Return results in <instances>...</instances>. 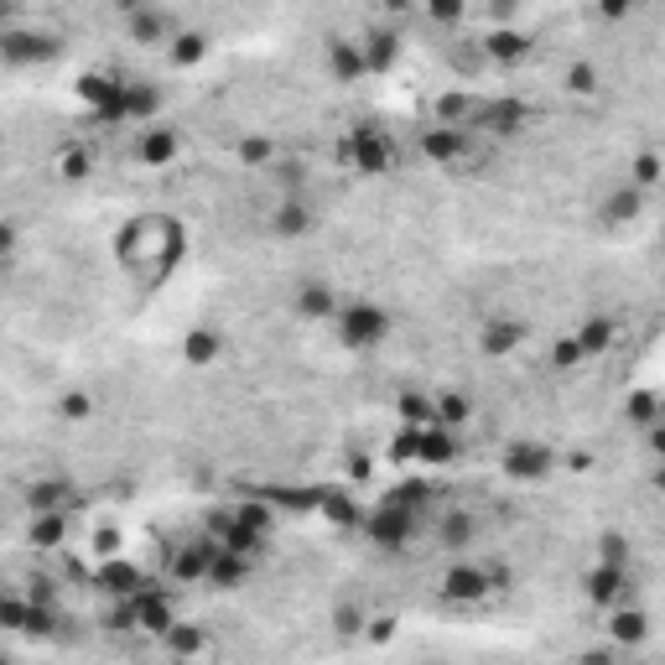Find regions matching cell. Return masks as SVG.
<instances>
[{
  "label": "cell",
  "mask_w": 665,
  "mask_h": 665,
  "mask_svg": "<svg viewBox=\"0 0 665 665\" xmlns=\"http://www.w3.org/2000/svg\"><path fill=\"white\" fill-rule=\"evenodd\" d=\"M338 338L349 343V349H375V343L390 338V312L375 307V302H349V307H338Z\"/></svg>",
  "instance_id": "1"
},
{
  "label": "cell",
  "mask_w": 665,
  "mask_h": 665,
  "mask_svg": "<svg viewBox=\"0 0 665 665\" xmlns=\"http://www.w3.org/2000/svg\"><path fill=\"white\" fill-rule=\"evenodd\" d=\"M338 156H343L354 172H390V167H395L390 136H385V130H375V125H354V136L338 146Z\"/></svg>",
  "instance_id": "2"
},
{
  "label": "cell",
  "mask_w": 665,
  "mask_h": 665,
  "mask_svg": "<svg viewBox=\"0 0 665 665\" xmlns=\"http://www.w3.org/2000/svg\"><path fill=\"white\" fill-rule=\"evenodd\" d=\"M421 156L427 162H437V167H458L463 156H468V136H463V125H427L421 130Z\"/></svg>",
  "instance_id": "3"
},
{
  "label": "cell",
  "mask_w": 665,
  "mask_h": 665,
  "mask_svg": "<svg viewBox=\"0 0 665 665\" xmlns=\"http://www.w3.org/2000/svg\"><path fill=\"white\" fill-rule=\"evenodd\" d=\"M411 510L406 504H395V499H380V510L369 515V536H375L385 551H395V546H406V536H411Z\"/></svg>",
  "instance_id": "4"
},
{
  "label": "cell",
  "mask_w": 665,
  "mask_h": 665,
  "mask_svg": "<svg viewBox=\"0 0 665 665\" xmlns=\"http://www.w3.org/2000/svg\"><path fill=\"white\" fill-rule=\"evenodd\" d=\"M442 593L452 603H478V598H489L494 593V582H489V567H468V562H452L447 577H442Z\"/></svg>",
  "instance_id": "5"
},
{
  "label": "cell",
  "mask_w": 665,
  "mask_h": 665,
  "mask_svg": "<svg viewBox=\"0 0 665 665\" xmlns=\"http://www.w3.org/2000/svg\"><path fill=\"white\" fill-rule=\"evenodd\" d=\"M504 473L520 478V484H536V478L551 473V447L546 442H515L504 452Z\"/></svg>",
  "instance_id": "6"
},
{
  "label": "cell",
  "mask_w": 665,
  "mask_h": 665,
  "mask_svg": "<svg viewBox=\"0 0 665 665\" xmlns=\"http://www.w3.org/2000/svg\"><path fill=\"white\" fill-rule=\"evenodd\" d=\"M130 598H136V624L146 634H167L177 624V608H172V598L162 588H141V593H130Z\"/></svg>",
  "instance_id": "7"
},
{
  "label": "cell",
  "mask_w": 665,
  "mask_h": 665,
  "mask_svg": "<svg viewBox=\"0 0 665 665\" xmlns=\"http://www.w3.org/2000/svg\"><path fill=\"white\" fill-rule=\"evenodd\" d=\"M177 151H182V141H177V130L172 125H146L141 130V146H136V156H141V167H172L177 162Z\"/></svg>",
  "instance_id": "8"
},
{
  "label": "cell",
  "mask_w": 665,
  "mask_h": 665,
  "mask_svg": "<svg viewBox=\"0 0 665 665\" xmlns=\"http://www.w3.org/2000/svg\"><path fill=\"white\" fill-rule=\"evenodd\" d=\"M624 593H629V572H624L619 562H598V567L588 572V598H593L598 608H619Z\"/></svg>",
  "instance_id": "9"
},
{
  "label": "cell",
  "mask_w": 665,
  "mask_h": 665,
  "mask_svg": "<svg viewBox=\"0 0 665 665\" xmlns=\"http://www.w3.org/2000/svg\"><path fill=\"white\" fill-rule=\"evenodd\" d=\"M458 432H452V427H442V421H437V427H416V458L421 463H458Z\"/></svg>",
  "instance_id": "10"
},
{
  "label": "cell",
  "mask_w": 665,
  "mask_h": 665,
  "mask_svg": "<svg viewBox=\"0 0 665 665\" xmlns=\"http://www.w3.org/2000/svg\"><path fill=\"white\" fill-rule=\"evenodd\" d=\"M328 73H333V84H354L359 73H369L364 47L349 42V37H333V42H328Z\"/></svg>",
  "instance_id": "11"
},
{
  "label": "cell",
  "mask_w": 665,
  "mask_h": 665,
  "mask_svg": "<svg viewBox=\"0 0 665 665\" xmlns=\"http://www.w3.org/2000/svg\"><path fill=\"white\" fill-rule=\"evenodd\" d=\"M125 32L136 37L141 47H167L172 42V21L162 16V11H151V6H141L136 16H125Z\"/></svg>",
  "instance_id": "12"
},
{
  "label": "cell",
  "mask_w": 665,
  "mask_h": 665,
  "mask_svg": "<svg viewBox=\"0 0 665 665\" xmlns=\"http://www.w3.org/2000/svg\"><path fill=\"white\" fill-rule=\"evenodd\" d=\"M245 577H250V556L219 546V551H214V562H208V582H214V588H239Z\"/></svg>",
  "instance_id": "13"
},
{
  "label": "cell",
  "mask_w": 665,
  "mask_h": 665,
  "mask_svg": "<svg viewBox=\"0 0 665 665\" xmlns=\"http://www.w3.org/2000/svg\"><path fill=\"white\" fill-rule=\"evenodd\" d=\"M219 354H224V338H219V328H193L188 338H182V359H188L193 369L219 364Z\"/></svg>",
  "instance_id": "14"
},
{
  "label": "cell",
  "mask_w": 665,
  "mask_h": 665,
  "mask_svg": "<svg viewBox=\"0 0 665 665\" xmlns=\"http://www.w3.org/2000/svg\"><path fill=\"white\" fill-rule=\"evenodd\" d=\"M58 52L52 37H37V32H6V63H42Z\"/></svg>",
  "instance_id": "15"
},
{
  "label": "cell",
  "mask_w": 665,
  "mask_h": 665,
  "mask_svg": "<svg viewBox=\"0 0 665 665\" xmlns=\"http://www.w3.org/2000/svg\"><path fill=\"white\" fill-rule=\"evenodd\" d=\"M162 110V89L146 84V78H130L125 84V120H156Z\"/></svg>",
  "instance_id": "16"
},
{
  "label": "cell",
  "mask_w": 665,
  "mask_h": 665,
  "mask_svg": "<svg viewBox=\"0 0 665 665\" xmlns=\"http://www.w3.org/2000/svg\"><path fill=\"white\" fill-rule=\"evenodd\" d=\"M484 52L494 63H520L525 52H530V37L525 32H515V26H499V32H489L484 37Z\"/></svg>",
  "instance_id": "17"
},
{
  "label": "cell",
  "mask_w": 665,
  "mask_h": 665,
  "mask_svg": "<svg viewBox=\"0 0 665 665\" xmlns=\"http://www.w3.org/2000/svg\"><path fill=\"white\" fill-rule=\"evenodd\" d=\"M297 312H302V317H317V323H323V317L333 323V317H338V297H333V286L307 281V286L297 291Z\"/></svg>",
  "instance_id": "18"
},
{
  "label": "cell",
  "mask_w": 665,
  "mask_h": 665,
  "mask_svg": "<svg viewBox=\"0 0 665 665\" xmlns=\"http://www.w3.org/2000/svg\"><path fill=\"white\" fill-rule=\"evenodd\" d=\"M141 567H130V562H104L99 567V588L104 593H115V598H130V593H141Z\"/></svg>",
  "instance_id": "19"
},
{
  "label": "cell",
  "mask_w": 665,
  "mask_h": 665,
  "mask_svg": "<svg viewBox=\"0 0 665 665\" xmlns=\"http://www.w3.org/2000/svg\"><path fill=\"white\" fill-rule=\"evenodd\" d=\"M640 203H645V188H619V193H608V203H603V219L608 224H629V219H640Z\"/></svg>",
  "instance_id": "20"
},
{
  "label": "cell",
  "mask_w": 665,
  "mask_h": 665,
  "mask_svg": "<svg viewBox=\"0 0 665 665\" xmlns=\"http://www.w3.org/2000/svg\"><path fill=\"white\" fill-rule=\"evenodd\" d=\"M395 411H401V421H406V427H437V401H432V395H416V390H406L401 401H395Z\"/></svg>",
  "instance_id": "21"
},
{
  "label": "cell",
  "mask_w": 665,
  "mask_h": 665,
  "mask_svg": "<svg viewBox=\"0 0 665 665\" xmlns=\"http://www.w3.org/2000/svg\"><path fill=\"white\" fill-rule=\"evenodd\" d=\"M276 234H286V239H297V234H307L312 229V208L302 203V198H286L281 208H276Z\"/></svg>",
  "instance_id": "22"
},
{
  "label": "cell",
  "mask_w": 665,
  "mask_h": 665,
  "mask_svg": "<svg viewBox=\"0 0 665 665\" xmlns=\"http://www.w3.org/2000/svg\"><path fill=\"white\" fill-rule=\"evenodd\" d=\"M478 120H484L489 130H504V136H510V130H520L525 110L515 99H494V104H478Z\"/></svg>",
  "instance_id": "23"
},
{
  "label": "cell",
  "mask_w": 665,
  "mask_h": 665,
  "mask_svg": "<svg viewBox=\"0 0 665 665\" xmlns=\"http://www.w3.org/2000/svg\"><path fill=\"white\" fill-rule=\"evenodd\" d=\"M608 629H614L619 645H640L645 634H650V619L640 614V608H624V603H619V608H614V624H608Z\"/></svg>",
  "instance_id": "24"
},
{
  "label": "cell",
  "mask_w": 665,
  "mask_h": 665,
  "mask_svg": "<svg viewBox=\"0 0 665 665\" xmlns=\"http://www.w3.org/2000/svg\"><path fill=\"white\" fill-rule=\"evenodd\" d=\"M167 52H172L177 68H198V63L208 58V37H203V32H177V37L167 42Z\"/></svg>",
  "instance_id": "25"
},
{
  "label": "cell",
  "mask_w": 665,
  "mask_h": 665,
  "mask_svg": "<svg viewBox=\"0 0 665 665\" xmlns=\"http://www.w3.org/2000/svg\"><path fill=\"white\" fill-rule=\"evenodd\" d=\"M577 343H582V354H603L608 343H614V317H588V323L577 328Z\"/></svg>",
  "instance_id": "26"
},
{
  "label": "cell",
  "mask_w": 665,
  "mask_h": 665,
  "mask_svg": "<svg viewBox=\"0 0 665 665\" xmlns=\"http://www.w3.org/2000/svg\"><path fill=\"white\" fill-rule=\"evenodd\" d=\"M63 530H68L63 510H42V515L32 520V546H42V551H52V546H63Z\"/></svg>",
  "instance_id": "27"
},
{
  "label": "cell",
  "mask_w": 665,
  "mask_h": 665,
  "mask_svg": "<svg viewBox=\"0 0 665 665\" xmlns=\"http://www.w3.org/2000/svg\"><path fill=\"white\" fill-rule=\"evenodd\" d=\"M395 52H401V37H395V32H375V37H369V47H364L369 73H385L395 63Z\"/></svg>",
  "instance_id": "28"
},
{
  "label": "cell",
  "mask_w": 665,
  "mask_h": 665,
  "mask_svg": "<svg viewBox=\"0 0 665 665\" xmlns=\"http://www.w3.org/2000/svg\"><path fill=\"white\" fill-rule=\"evenodd\" d=\"M520 338H525V328L510 323V317H504V323H489V328H484V354H510Z\"/></svg>",
  "instance_id": "29"
},
{
  "label": "cell",
  "mask_w": 665,
  "mask_h": 665,
  "mask_svg": "<svg viewBox=\"0 0 665 665\" xmlns=\"http://www.w3.org/2000/svg\"><path fill=\"white\" fill-rule=\"evenodd\" d=\"M468 416H473V401H468V395H458V390L437 395V421H442V427H452V432H458Z\"/></svg>",
  "instance_id": "30"
},
{
  "label": "cell",
  "mask_w": 665,
  "mask_h": 665,
  "mask_svg": "<svg viewBox=\"0 0 665 665\" xmlns=\"http://www.w3.org/2000/svg\"><path fill=\"white\" fill-rule=\"evenodd\" d=\"M63 499H68V489L58 484V478H47V484H32V489H26V504H32V515H42V510H63Z\"/></svg>",
  "instance_id": "31"
},
{
  "label": "cell",
  "mask_w": 665,
  "mask_h": 665,
  "mask_svg": "<svg viewBox=\"0 0 665 665\" xmlns=\"http://www.w3.org/2000/svg\"><path fill=\"white\" fill-rule=\"evenodd\" d=\"M660 177H665V156L660 151H640V156H634V172H629L634 188H655Z\"/></svg>",
  "instance_id": "32"
},
{
  "label": "cell",
  "mask_w": 665,
  "mask_h": 665,
  "mask_svg": "<svg viewBox=\"0 0 665 665\" xmlns=\"http://www.w3.org/2000/svg\"><path fill=\"white\" fill-rule=\"evenodd\" d=\"M478 115V104L468 99V94H442L437 99V120L442 125H463V120H473Z\"/></svg>",
  "instance_id": "33"
},
{
  "label": "cell",
  "mask_w": 665,
  "mask_h": 665,
  "mask_svg": "<svg viewBox=\"0 0 665 665\" xmlns=\"http://www.w3.org/2000/svg\"><path fill=\"white\" fill-rule=\"evenodd\" d=\"M89 172H94V151H89V146L63 151V162H58V177H63V182H78V177H89Z\"/></svg>",
  "instance_id": "34"
},
{
  "label": "cell",
  "mask_w": 665,
  "mask_h": 665,
  "mask_svg": "<svg viewBox=\"0 0 665 665\" xmlns=\"http://www.w3.org/2000/svg\"><path fill=\"white\" fill-rule=\"evenodd\" d=\"M162 640H167V650H172V655H198V650H208L203 634H198V629H182V624H172V629L162 634Z\"/></svg>",
  "instance_id": "35"
},
{
  "label": "cell",
  "mask_w": 665,
  "mask_h": 665,
  "mask_svg": "<svg viewBox=\"0 0 665 665\" xmlns=\"http://www.w3.org/2000/svg\"><path fill=\"white\" fill-rule=\"evenodd\" d=\"M624 416L634 421V427H650V421L660 416V401H655L650 390H634V395H629V406H624Z\"/></svg>",
  "instance_id": "36"
},
{
  "label": "cell",
  "mask_w": 665,
  "mask_h": 665,
  "mask_svg": "<svg viewBox=\"0 0 665 665\" xmlns=\"http://www.w3.org/2000/svg\"><path fill=\"white\" fill-rule=\"evenodd\" d=\"M58 416L63 421H89L94 416V395L89 390H68L63 401H58Z\"/></svg>",
  "instance_id": "37"
},
{
  "label": "cell",
  "mask_w": 665,
  "mask_h": 665,
  "mask_svg": "<svg viewBox=\"0 0 665 665\" xmlns=\"http://www.w3.org/2000/svg\"><path fill=\"white\" fill-rule=\"evenodd\" d=\"M234 520H245L250 530H260V536H271V510H265L260 499H245V504L234 510Z\"/></svg>",
  "instance_id": "38"
},
{
  "label": "cell",
  "mask_w": 665,
  "mask_h": 665,
  "mask_svg": "<svg viewBox=\"0 0 665 665\" xmlns=\"http://www.w3.org/2000/svg\"><path fill=\"white\" fill-rule=\"evenodd\" d=\"M567 89L572 94H598V68L593 63H572L567 68Z\"/></svg>",
  "instance_id": "39"
},
{
  "label": "cell",
  "mask_w": 665,
  "mask_h": 665,
  "mask_svg": "<svg viewBox=\"0 0 665 665\" xmlns=\"http://www.w3.org/2000/svg\"><path fill=\"white\" fill-rule=\"evenodd\" d=\"M588 354H582V343H577V333H567V338H556V349H551V364L556 369H572V364H582Z\"/></svg>",
  "instance_id": "40"
},
{
  "label": "cell",
  "mask_w": 665,
  "mask_h": 665,
  "mask_svg": "<svg viewBox=\"0 0 665 665\" xmlns=\"http://www.w3.org/2000/svg\"><path fill=\"white\" fill-rule=\"evenodd\" d=\"M421 11L437 26H452V21H463V0H421Z\"/></svg>",
  "instance_id": "41"
},
{
  "label": "cell",
  "mask_w": 665,
  "mask_h": 665,
  "mask_svg": "<svg viewBox=\"0 0 665 665\" xmlns=\"http://www.w3.org/2000/svg\"><path fill=\"white\" fill-rule=\"evenodd\" d=\"M26 619H32V603H26V598H6V603H0V624H6V629H26Z\"/></svg>",
  "instance_id": "42"
},
{
  "label": "cell",
  "mask_w": 665,
  "mask_h": 665,
  "mask_svg": "<svg viewBox=\"0 0 665 665\" xmlns=\"http://www.w3.org/2000/svg\"><path fill=\"white\" fill-rule=\"evenodd\" d=\"M239 162H250V167H265V162H271V141H260V136L239 141Z\"/></svg>",
  "instance_id": "43"
},
{
  "label": "cell",
  "mask_w": 665,
  "mask_h": 665,
  "mask_svg": "<svg viewBox=\"0 0 665 665\" xmlns=\"http://www.w3.org/2000/svg\"><path fill=\"white\" fill-rule=\"evenodd\" d=\"M468 536H473V520H468V515H452V520L442 525V541H447V546H463Z\"/></svg>",
  "instance_id": "44"
},
{
  "label": "cell",
  "mask_w": 665,
  "mask_h": 665,
  "mask_svg": "<svg viewBox=\"0 0 665 665\" xmlns=\"http://www.w3.org/2000/svg\"><path fill=\"white\" fill-rule=\"evenodd\" d=\"M323 510H328V520H338V525H354V520H359V515H354V504L343 499V494H333V499L323 504Z\"/></svg>",
  "instance_id": "45"
},
{
  "label": "cell",
  "mask_w": 665,
  "mask_h": 665,
  "mask_svg": "<svg viewBox=\"0 0 665 665\" xmlns=\"http://www.w3.org/2000/svg\"><path fill=\"white\" fill-rule=\"evenodd\" d=\"M603 562L629 567V541H624V536H603Z\"/></svg>",
  "instance_id": "46"
},
{
  "label": "cell",
  "mask_w": 665,
  "mask_h": 665,
  "mask_svg": "<svg viewBox=\"0 0 665 665\" xmlns=\"http://www.w3.org/2000/svg\"><path fill=\"white\" fill-rule=\"evenodd\" d=\"M333 624H338L343 634H359V624H364V614H359V608H354V603H343V608H338V614H333Z\"/></svg>",
  "instance_id": "47"
},
{
  "label": "cell",
  "mask_w": 665,
  "mask_h": 665,
  "mask_svg": "<svg viewBox=\"0 0 665 665\" xmlns=\"http://www.w3.org/2000/svg\"><path fill=\"white\" fill-rule=\"evenodd\" d=\"M634 6H640V0H598V11H603L608 21H619V16H629Z\"/></svg>",
  "instance_id": "48"
},
{
  "label": "cell",
  "mask_w": 665,
  "mask_h": 665,
  "mask_svg": "<svg viewBox=\"0 0 665 665\" xmlns=\"http://www.w3.org/2000/svg\"><path fill=\"white\" fill-rule=\"evenodd\" d=\"M650 447L665 458V416H655V421H650Z\"/></svg>",
  "instance_id": "49"
},
{
  "label": "cell",
  "mask_w": 665,
  "mask_h": 665,
  "mask_svg": "<svg viewBox=\"0 0 665 665\" xmlns=\"http://www.w3.org/2000/svg\"><path fill=\"white\" fill-rule=\"evenodd\" d=\"M380 6H385L390 16H401V11H411V6H416V0H380Z\"/></svg>",
  "instance_id": "50"
},
{
  "label": "cell",
  "mask_w": 665,
  "mask_h": 665,
  "mask_svg": "<svg viewBox=\"0 0 665 665\" xmlns=\"http://www.w3.org/2000/svg\"><path fill=\"white\" fill-rule=\"evenodd\" d=\"M141 6H146V0H115V11H120V16H136Z\"/></svg>",
  "instance_id": "51"
},
{
  "label": "cell",
  "mask_w": 665,
  "mask_h": 665,
  "mask_svg": "<svg viewBox=\"0 0 665 665\" xmlns=\"http://www.w3.org/2000/svg\"><path fill=\"white\" fill-rule=\"evenodd\" d=\"M655 489L665 494V458H660V468H655Z\"/></svg>",
  "instance_id": "52"
}]
</instances>
